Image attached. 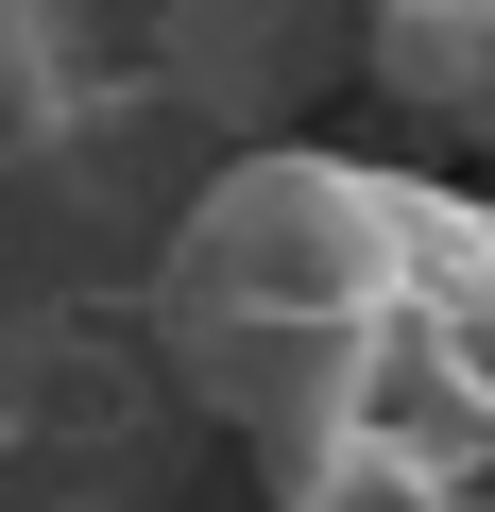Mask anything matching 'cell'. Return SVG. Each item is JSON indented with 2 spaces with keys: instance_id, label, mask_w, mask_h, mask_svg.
I'll use <instances>...</instances> for the list:
<instances>
[{
  "instance_id": "obj_1",
  "label": "cell",
  "mask_w": 495,
  "mask_h": 512,
  "mask_svg": "<svg viewBox=\"0 0 495 512\" xmlns=\"http://www.w3.org/2000/svg\"><path fill=\"white\" fill-rule=\"evenodd\" d=\"M495 291V188H444L410 154H325V137H257L222 154L154 256V342L171 376L257 444V495L308 512L342 461V393L359 359L444 308Z\"/></svg>"
},
{
  "instance_id": "obj_2",
  "label": "cell",
  "mask_w": 495,
  "mask_h": 512,
  "mask_svg": "<svg viewBox=\"0 0 495 512\" xmlns=\"http://www.w3.org/2000/svg\"><path fill=\"white\" fill-rule=\"evenodd\" d=\"M359 69L393 120L495 154V0H359Z\"/></svg>"
}]
</instances>
